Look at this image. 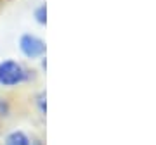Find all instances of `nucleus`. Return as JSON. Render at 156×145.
Segmentation results:
<instances>
[{"label": "nucleus", "mask_w": 156, "mask_h": 145, "mask_svg": "<svg viewBox=\"0 0 156 145\" xmlns=\"http://www.w3.org/2000/svg\"><path fill=\"white\" fill-rule=\"evenodd\" d=\"M31 145H44V142L38 138H31Z\"/></svg>", "instance_id": "nucleus-7"}, {"label": "nucleus", "mask_w": 156, "mask_h": 145, "mask_svg": "<svg viewBox=\"0 0 156 145\" xmlns=\"http://www.w3.org/2000/svg\"><path fill=\"white\" fill-rule=\"evenodd\" d=\"M33 17L38 24L45 26V24H47V5H45V4H40V5L33 11Z\"/></svg>", "instance_id": "nucleus-4"}, {"label": "nucleus", "mask_w": 156, "mask_h": 145, "mask_svg": "<svg viewBox=\"0 0 156 145\" xmlns=\"http://www.w3.org/2000/svg\"><path fill=\"white\" fill-rule=\"evenodd\" d=\"M9 112H11V106H9L7 99L0 97V119L7 117V116H9Z\"/></svg>", "instance_id": "nucleus-6"}, {"label": "nucleus", "mask_w": 156, "mask_h": 145, "mask_svg": "<svg viewBox=\"0 0 156 145\" xmlns=\"http://www.w3.org/2000/svg\"><path fill=\"white\" fill-rule=\"evenodd\" d=\"M45 99H47V95H45V92H40L38 95H37V106H38V111L42 116H45V112H47V106H45Z\"/></svg>", "instance_id": "nucleus-5"}, {"label": "nucleus", "mask_w": 156, "mask_h": 145, "mask_svg": "<svg viewBox=\"0 0 156 145\" xmlns=\"http://www.w3.org/2000/svg\"><path fill=\"white\" fill-rule=\"evenodd\" d=\"M4 145H31V138L23 130H12L5 135Z\"/></svg>", "instance_id": "nucleus-3"}, {"label": "nucleus", "mask_w": 156, "mask_h": 145, "mask_svg": "<svg viewBox=\"0 0 156 145\" xmlns=\"http://www.w3.org/2000/svg\"><path fill=\"white\" fill-rule=\"evenodd\" d=\"M19 50L26 59H42L45 56L47 45L40 36L31 33H24L19 38Z\"/></svg>", "instance_id": "nucleus-2"}, {"label": "nucleus", "mask_w": 156, "mask_h": 145, "mask_svg": "<svg viewBox=\"0 0 156 145\" xmlns=\"http://www.w3.org/2000/svg\"><path fill=\"white\" fill-rule=\"evenodd\" d=\"M31 79V71L21 62L14 59H5L0 62V86L14 88L28 83Z\"/></svg>", "instance_id": "nucleus-1"}]
</instances>
